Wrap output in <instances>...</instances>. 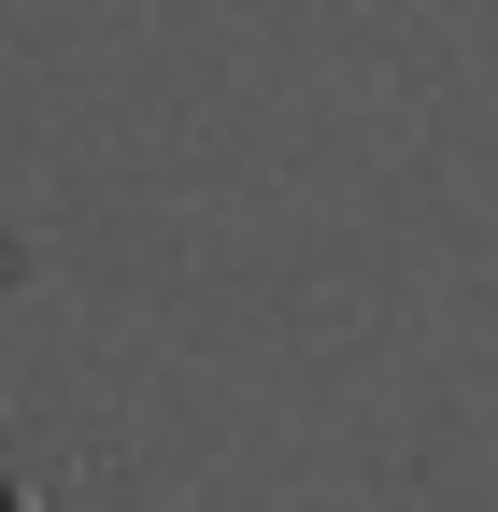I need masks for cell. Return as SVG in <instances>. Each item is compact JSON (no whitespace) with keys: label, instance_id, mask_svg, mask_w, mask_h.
Here are the masks:
<instances>
[{"label":"cell","instance_id":"1","mask_svg":"<svg viewBox=\"0 0 498 512\" xmlns=\"http://www.w3.org/2000/svg\"><path fill=\"white\" fill-rule=\"evenodd\" d=\"M0 512H57V484H43V470L15 456V441H0Z\"/></svg>","mask_w":498,"mask_h":512}]
</instances>
